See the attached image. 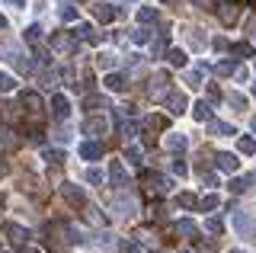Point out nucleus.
Here are the masks:
<instances>
[{
	"mask_svg": "<svg viewBox=\"0 0 256 253\" xmlns=\"http://www.w3.org/2000/svg\"><path fill=\"white\" fill-rule=\"evenodd\" d=\"M0 144H4L6 151H16V148H20V138H13L10 128H0Z\"/></svg>",
	"mask_w": 256,
	"mask_h": 253,
	"instance_id": "obj_19",
	"label": "nucleus"
},
{
	"mask_svg": "<svg viewBox=\"0 0 256 253\" xmlns=\"http://www.w3.org/2000/svg\"><path fill=\"white\" fill-rule=\"evenodd\" d=\"M125 157L132 164H141V148H134V144H128V151H125Z\"/></svg>",
	"mask_w": 256,
	"mask_h": 253,
	"instance_id": "obj_40",
	"label": "nucleus"
},
{
	"mask_svg": "<svg viewBox=\"0 0 256 253\" xmlns=\"http://www.w3.org/2000/svg\"><path fill=\"white\" fill-rule=\"evenodd\" d=\"M61 192H64V199L70 205H86V192L80 186H74V183H61Z\"/></svg>",
	"mask_w": 256,
	"mask_h": 253,
	"instance_id": "obj_7",
	"label": "nucleus"
},
{
	"mask_svg": "<svg viewBox=\"0 0 256 253\" xmlns=\"http://www.w3.org/2000/svg\"><path fill=\"white\" fill-rule=\"evenodd\" d=\"M80 157H84V160H100V157H102V144H96V141H84V144H80Z\"/></svg>",
	"mask_w": 256,
	"mask_h": 253,
	"instance_id": "obj_11",
	"label": "nucleus"
},
{
	"mask_svg": "<svg viewBox=\"0 0 256 253\" xmlns=\"http://www.w3.org/2000/svg\"><path fill=\"white\" fill-rule=\"evenodd\" d=\"M230 221H234V228L240 231V237H253L256 224H253V218H250V215H244V212H234V215H230Z\"/></svg>",
	"mask_w": 256,
	"mask_h": 253,
	"instance_id": "obj_6",
	"label": "nucleus"
},
{
	"mask_svg": "<svg viewBox=\"0 0 256 253\" xmlns=\"http://www.w3.org/2000/svg\"><path fill=\"white\" fill-rule=\"evenodd\" d=\"M109 86L112 93H122V90H128V77L125 74H106V80H102Z\"/></svg>",
	"mask_w": 256,
	"mask_h": 253,
	"instance_id": "obj_13",
	"label": "nucleus"
},
{
	"mask_svg": "<svg viewBox=\"0 0 256 253\" xmlns=\"http://www.w3.org/2000/svg\"><path fill=\"white\" fill-rule=\"evenodd\" d=\"M218 196H205V199L202 202H198V208H202V212H212V208H218Z\"/></svg>",
	"mask_w": 256,
	"mask_h": 253,
	"instance_id": "obj_35",
	"label": "nucleus"
},
{
	"mask_svg": "<svg viewBox=\"0 0 256 253\" xmlns=\"http://www.w3.org/2000/svg\"><path fill=\"white\" fill-rule=\"evenodd\" d=\"M214 164H218V170H224V173H234V170L240 167V160H237L234 154H228V151L214 154Z\"/></svg>",
	"mask_w": 256,
	"mask_h": 253,
	"instance_id": "obj_10",
	"label": "nucleus"
},
{
	"mask_svg": "<svg viewBox=\"0 0 256 253\" xmlns=\"http://www.w3.org/2000/svg\"><path fill=\"white\" fill-rule=\"evenodd\" d=\"M86 180H90V183H102V170H100V167H93L90 173H86Z\"/></svg>",
	"mask_w": 256,
	"mask_h": 253,
	"instance_id": "obj_46",
	"label": "nucleus"
},
{
	"mask_svg": "<svg viewBox=\"0 0 256 253\" xmlns=\"http://www.w3.org/2000/svg\"><path fill=\"white\" fill-rule=\"evenodd\" d=\"M52 52H58V54L77 52V38H74V32H54V36H52Z\"/></svg>",
	"mask_w": 256,
	"mask_h": 253,
	"instance_id": "obj_2",
	"label": "nucleus"
},
{
	"mask_svg": "<svg viewBox=\"0 0 256 253\" xmlns=\"http://www.w3.org/2000/svg\"><path fill=\"white\" fill-rule=\"evenodd\" d=\"M192 4H196L198 10H212V0H192Z\"/></svg>",
	"mask_w": 256,
	"mask_h": 253,
	"instance_id": "obj_48",
	"label": "nucleus"
},
{
	"mask_svg": "<svg viewBox=\"0 0 256 253\" xmlns=\"http://www.w3.org/2000/svg\"><path fill=\"white\" fill-rule=\"evenodd\" d=\"M116 208H118V215H132V212H134V199H132V196H128V199H125V196H118Z\"/></svg>",
	"mask_w": 256,
	"mask_h": 253,
	"instance_id": "obj_23",
	"label": "nucleus"
},
{
	"mask_svg": "<svg viewBox=\"0 0 256 253\" xmlns=\"http://www.w3.org/2000/svg\"><path fill=\"white\" fill-rule=\"evenodd\" d=\"M218 20L224 22V26H234V22L240 20V6L234 4V0H228V4L218 6Z\"/></svg>",
	"mask_w": 256,
	"mask_h": 253,
	"instance_id": "obj_5",
	"label": "nucleus"
},
{
	"mask_svg": "<svg viewBox=\"0 0 256 253\" xmlns=\"http://www.w3.org/2000/svg\"><path fill=\"white\" fill-rule=\"evenodd\" d=\"M109 180H112V186H116V189L125 186V167H122V160H112L109 164Z\"/></svg>",
	"mask_w": 256,
	"mask_h": 253,
	"instance_id": "obj_12",
	"label": "nucleus"
},
{
	"mask_svg": "<svg viewBox=\"0 0 256 253\" xmlns=\"http://www.w3.org/2000/svg\"><path fill=\"white\" fill-rule=\"evenodd\" d=\"M132 38H134L138 45H144V42H150V32H148V29H134V32H132Z\"/></svg>",
	"mask_w": 256,
	"mask_h": 253,
	"instance_id": "obj_41",
	"label": "nucleus"
},
{
	"mask_svg": "<svg viewBox=\"0 0 256 253\" xmlns=\"http://www.w3.org/2000/svg\"><path fill=\"white\" fill-rule=\"evenodd\" d=\"M205 231H208V234H221V221H218V218H208V221H205Z\"/></svg>",
	"mask_w": 256,
	"mask_h": 253,
	"instance_id": "obj_43",
	"label": "nucleus"
},
{
	"mask_svg": "<svg viewBox=\"0 0 256 253\" xmlns=\"http://www.w3.org/2000/svg\"><path fill=\"white\" fill-rule=\"evenodd\" d=\"M112 64H116V58H112V54H100V58H96V68H102V70H109Z\"/></svg>",
	"mask_w": 256,
	"mask_h": 253,
	"instance_id": "obj_38",
	"label": "nucleus"
},
{
	"mask_svg": "<svg viewBox=\"0 0 256 253\" xmlns=\"http://www.w3.org/2000/svg\"><path fill=\"white\" fill-rule=\"evenodd\" d=\"M173 173H180V176H186V173H189V167H186L182 157H176V160H173Z\"/></svg>",
	"mask_w": 256,
	"mask_h": 253,
	"instance_id": "obj_44",
	"label": "nucleus"
},
{
	"mask_svg": "<svg viewBox=\"0 0 256 253\" xmlns=\"http://www.w3.org/2000/svg\"><path fill=\"white\" fill-rule=\"evenodd\" d=\"M228 102H230L234 109H246V100L240 96V93H230V96H228Z\"/></svg>",
	"mask_w": 256,
	"mask_h": 253,
	"instance_id": "obj_42",
	"label": "nucleus"
},
{
	"mask_svg": "<svg viewBox=\"0 0 256 253\" xmlns=\"http://www.w3.org/2000/svg\"><path fill=\"white\" fill-rule=\"evenodd\" d=\"M230 54H237V58H250L253 45L250 42H234V45H230Z\"/></svg>",
	"mask_w": 256,
	"mask_h": 253,
	"instance_id": "obj_24",
	"label": "nucleus"
},
{
	"mask_svg": "<svg viewBox=\"0 0 256 253\" xmlns=\"http://www.w3.org/2000/svg\"><path fill=\"white\" fill-rule=\"evenodd\" d=\"M166 106H170L173 116H182L189 109V96L186 93H170V96H166Z\"/></svg>",
	"mask_w": 256,
	"mask_h": 253,
	"instance_id": "obj_9",
	"label": "nucleus"
},
{
	"mask_svg": "<svg viewBox=\"0 0 256 253\" xmlns=\"http://www.w3.org/2000/svg\"><path fill=\"white\" fill-rule=\"evenodd\" d=\"M166 148H170V151H182V148H186V135H182V132L180 135H170L166 138Z\"/></svg>",
	"mask_w": 256,
	"mask_h": 253,
	"instance_id": "obj_28",
	"label": "nucleus"
},
{
	"mask_svg": "<svg viewBox=\"0 0 256 253\" xmlns=\"http://www.w3.org/2000/svg\"><path fill=\"white\" fill-rule=\"evenodd\" d=\"M93 16L100 22H109L116 20V10H112V4H93Z\"/></svg>",
	"mask_w": 256,
	"mask_h": 253,
	"instance_id": "obj_16",
	"label": "nucleus"
},
{
	"mask_svg": "<svg viewBox=\"0 0 256 253\" xmlns=\"http://www.w3.org/2000/svg\"><path fill=\"white\" fill-rule=\"evenodd\" d=\"M84 106H86V109H100V106L106 109V100H102V96H86V100H84Z\"/></svg>",
	"mask_w": 256,
	"mask_h": 253,
	"instance_id": "obj_37",
	"label": "nucleus"
},
{
	"mask_svg": "<svg viewBox=\"0 0 256 253\" xmlns=\"http://www.w3.org/2000/svg\"><path fill=\"white\" fill-rule=\"evenodd\" d=\"M180 205H182V208H196V205H198V199H196L192 192H182V196H180Z\"/></svg>",
	"mask_w": 256,
	"mask_h": 253,
	"instance_id": "obj_36",
	"label": "nucleus"
},
{
	"mask_svg": "<svg viewBox=\"0 0 256 253\" xmlns=\"http://www.w3.org/2000/svg\"><path fill=\"white\" fill-rule=\"evenodd\" d=\"M93 247H100V250H112V247H116V237H112L109 231H102V234H96Z\"/></svg>",
	"mask_w": 256,
	"mask_h": 253,
	"instance_id": "obj_21",
	"label": "nucleus"
},
{
	"mask_svg": "<svg viewBox=\"0 0 256 253\" xmlns=\"http://www.w3.org/2000/svg\"><path fill=\"white\" fill-rule=\"evenodd\" d=\"M253 38H256V26H253Z\"/></svg>",
	"mask_w": 256,
	"mask_h": 253,
	"instance_id": "obj_56",
	"label": "nucleus"
},
{
	"mask_svg": "<svg viewBox=\"0 0 256 253\" xmlns=\"http://www.w3.org/2000/svg\"><path fill=\"white\" fill-rule=\"evenodd\" d=\"M4 231H6V237H10V240L16 244V247H22V244H26V237H29V234H26V231H22V228H20V224H13V221H10V224H6V228H4Z\"/></svg>",
	"mask_w": 256,
	"mask_h": 253,
	"instance_id": "obj_15",
	"label": "nucleus"
},
{
	"mask_svg": "<svg viewBox=\"0 0 256 253\" xmlns=\"http://www.w3.org/2000/svg\"><path fill=\"white\" fill-rule=\"evenodd\" d=\"M38 38H42V29H38V26H29L26 29V42H38Z\"/></svg>",
	"mask_w": 256,
	"mask_h": 253,
	"instance_id": "obj_45",
	"label": "nucleus"
},
{
	"mask_svg": "<svg viewBox=\"0 0 256 253\" xmlns=\"http://www.w3.org/2000/svg\"><path fill=\"white\" fill-rule=\"evenodd\" d=\"M176 231L186 234V237H196V234H198V228H196V221H192V218H182L180 224H176Z\"/></svg>",
	"mask_w": 256,
	"mask_h": 253,
	"instance_id": "obj_25",
	"label": "nucleus"
},
{
	"mask_svg": "<svg viewBox=\"0 0 256 253\" xmlns=\"http://www.w3.org/2000/svg\"><path fill=\"white\" fill-rule=\"evenodd\" d=\"M253 132H256V118H253Z\"/></svg>",
	"mask_w": 256,
	"mask_h": 253,
	"instance_id": "obj_55",
	"label": "nucleus"
},
{
	"mask_svg": "<svg viewBox=\"0 0 256 253\" xmlns=\"http://www.w3.org/2000/svg\"><path fill=\"white\" fill-rule=\"evenodd\" d=\"M253 180H256V176H240V180H230V192H237V196H240V192H246V186H250Z\"/></svg>",
	"mask_w": 256,
	"mask_h": 253,
	"instance_id": "obj_26",
	"label": "nucleus"
},
{
	"mask_svg": "<svg viewBox=\"0 0 256 253\" xmlns=\"http://www.w3.org/2000/svg\"><path fill=\"white\" fill-rule=\"evenodd\" d=\"M74 38H84V42H96V32H93V26L80 22V26L74 29Z\"/></svg>",
	"mask_w": 256,
	"mask_h": 253,
	"instance_id": "obj_22",
	"label": "nucleus"
},
{
	"mask_svg": "<svg viewBox=\"0 0 256 253\" xmlns=\"http://www.w3.org/2000/svg\"><path fill=\"white\" fill-rule=\"evenodd\" d=\"M58 16H61L64 22H70V20H77V10H74V6H61V10H58Z\"/></svg>",
	"mask_w": 256,
	"mask_h": 253,
	"instance_id": "obj_39",
	"label": "nucleus"
},
{
	"mask_svg": "<svg viewBox=\"0 0 256 253\" xmlns=\"http://www.w3.org/2000/svg\"><path fill=\"white\" fill-rule=\"evenodd\" d=\"M109 132V122L102 116H90L84 122V135H90V138H100V135H106Z\"/></svg>",
	"mask_w": 256,
	"mask_h": 253,
	"instance_id": "obj_4",
	"label": "nucleus"
},
{
	"mask_svg": "<svg viewBox=\"0 0 256 253\" xmlns=\"http://www.w3.org/2000/svg\"><path fill=\"white\" fill-rule=\"evenodd\" d=\"M182 253H186V250H182Z\"/></svg>",
	"mask_w": 256,
	"mask_h": 253,
	"instance_id": "obj_59",
	"label": "nucleus"
},
{
	"mask_svg": "<svg viewBox=\"0 0 256 253\" xmlns=\"http://www.w3.org/2000/svg\"><path fill=\"white\" fill-rule=\"evenodd\" d=\"M170 125V118L166 116H150V118H144V128H166Z\"/></svg>",
	"mask_w": 256,
	"mask_h": 253,
	"instance_id": "obj_27",
	"label": "nucleus"
},
{
	"mask_svg": "<svg viewBox=\"0 0 256 253\" xmlns=\"http://www.w3.org/2000/svg\"><path fill=\"white\" fill-rule=\"evenodd\" d=\"M4 173H6V164H0V176H4Z\"/></svg>",
	"mask_w": 256,
	"mask_h": 253,
	"instance_id": "obj_51",
	"label": "nucleus"
},
{
	"mask_svg": "<svg viewBox=\"0 0 256 253\" xmlns=\"http://www.w3.org/2000/svg\"><path fill=\"white\" fill-rule=\"evenodd\" d=\"M234 253H240V250H234Z\"/></svg>",
	"mask_w": 256,
	"mask_h": 253,
	"instance_id": "obj_58",
	"label": "nucleus"
},
{
	"mask_svg": "<svg viewBox=\"0 0 256 253\" xmlns=\"http://www.w3.org/2000/svg\"><path fill=\"white\" fill-rule=\"evenodd\" d=\"M54 84H58V74H54V70L52 74H42V86H54Z\"/></svg>",
	"mask_w": 256,
	"mask_h": 253,
	"instance_id": "obj_47",
	"label": "nucleus"
},
{
	"mask_svg": "<svg viewBox=\"0 0 256 253\" xmlns=\"http://www.w3.org/2000/svg\"><path fill=\"white\" fill-rule=\"evenodd\" d=\"M253 96H256V84H253Z\"/></svg>",
	"mask_w": 256,
	"mask_h": 253,
	"instance_id": "obj_54",
	"label": "nucleus"
},
{
	"mask_svg": "<svg viewBox=\"0 0 256 253\" xmlns=\"http://www.w3.org/2000/svg\"><path fill=\"white\" fill-rule=\"evenodd\" d=\"M166 61H170V64L173 68H186V52H182V48H170V52H166Z\"/></svg>",
	"mask_w": 256,
	"mask_h": 253,
	"instance_id": "obj_18",
	"label": "nucleus"
},
{
	"mask_svg": "<svg viewBox=\"0 0 256 253\" xmlns=\"http://www.w3.org/2000/svg\"><path fill=\"white\" fill-rule=\"evenodd\" d=\"M192 118L196 122H212V106L202 100V102H196V109H192Z\"/></svg>",
	"mask_w": 256,
	"mask_h": 253,
	"instance_id": "obj_17",
	"label": "nucleus"
},
{
	"mask_svg": "<svg viewBox=\"0 0 256 253\" xmlns=\"http://www.w3.org/2000/svg\"><path fill=\"white\" fill-rule=\"evenodd\" d=\"M128 4H134V0H128Z\"/></svg>",
	"mask_w": 256,
	"mask_h": 253,
	"instance_id": "obj_57",
	"label": "nucleus"
},
{
	"mask_svg": "<svg viewBox=\"0 0 256 253\" xmlns=\"http://www.w3.org/2000/svg\"><path fill=\"white\" fill-rule=\"evenodd\" d=\"M0 29H6V20L4 16H0Z\"/></svg>",
	"mask_w": 256,
	"mask_h": 253,
	"instance_id": "obj_52",
	"label": "nucleus"
},
{
	"mask_svg": "<svg viewBox=\"0 0 256 253\" xmlns=\"http://www.w3.org/2000/svg\"><path fill=\"white\" fill-rule=\"evenodd\" d=\"M6 6H16V10H22V6H26V0H4Z\"/></svg>",
	"mask_w": 256,
	"mask_h": 253,
	"instance_id": "obj_49",
	"label": "nucleus"
},
{
	"mask_svg": "<svg viewBox=\"0 0 256 253\" xmlns=\"http://www.w3.org/2000/svg\"><path fill=\"white\" fill-rule=\"evenodd\" d=\"M237 151L240 154H256V141L253 138H240L237 141Z\"/></svg>",
	"mask_w": 256,
	"mask_h": 253,
	"instance_id": "obj_31",
	"label": "nucleus"
},
{
	"mask_svg": "<svg viewBox=\"0 0 256 253\" xmlns=\"http://www.w3.org/2000/svg\"><path fill=\"white\" fill-rule=\"evenodd\" d=\"M13 86H16V80H13L10 74H6V70H0V93H10Z\"/></svg>",
	"mask_w": 256,
	"mask_h": 253,
	"instance_id": "obj_33",
	"label": "nucleus"
},
{
	"mask_svg": "<svg viewBox=\"0 0 256 253\" xmlns=\"http://www.w3.org/2000/svg\"><path fill=\"white\" fill-rule=\"evenodd\" d=\"M202 77H205V64H198V68L189 74V86H202Z\"/></svg>",
	"mask_w": 256,
	"mask_h": 253,
	"instance_id": "obj_34",
	"label": "nucleus"
},
{
	"mask_svg": "<svg viewBox=\"0 0 256 253\" xmlns=\"http://www.w3.org/2000/svg\"><path fill=\"white\" fill-rule=\"evenodd\" d=\"M214 70H218L221 77H228V74H237V61H218V68H214Z\"/></svg>",
	"mask_w": 256,
	"mask_h": 253,
	"instance_id": "obj_30",
	"label": "nucleus"
},
{
	"mask_svg": "<svg viewBox=\"0 0 256 253\" xmlns=\"http://www.w3.org/2000/svg\"><path fill=\"white\" fill-rule=\"evenodd\" d=\"M198 253H214V247H212V244H205V240H202V244H198Z\"/></svg>",
	"mask_w": 256,
	"mask_h": 253,
	"instance_id": "obj_50",
	"label": "nucleus"
},
{
	"mask_svg": "<svg viewBox=\"0 0 256 253\" xmlns=\"http://www.w3.org/2000/svg\"><path fill=\"white\" fill-rule=\"evenodd\" d=\"M22 106H26V112L36 118H42V112H45V102H42V96H38L36 90H29V93H22Z\"/></svg>",
	"mask_w": 256,
	"mask_h": 253,
	"instance_id": "obj_3",
	"label": "nucleus"
},
{
	"mask_svg": "<svg viewBox=\"0 0 256 253\" xmlns=\"http://www.w3.org/2000/svg\"><path fill=\"white\" fill-rule=\"evenodd\" d=\"M22 253H36V250H29V247H26V250H22Z\"/></svg>",
	"mask_w": 256,
	"mask_h": 253,
	"instance_id": "obj_53",
	"label": "nucleus"
},
{
	"mask_svg": "<svg viewBox=\"0 0 256 253\" xmlns=\"http://www.w3.org/2000/svg\"><path fill=\"white\" fill-rule=\"evenodd\" d=\"M52 116L58 118V122H64V118L70 116V102H68V96H61V93H54V96H52Z\"/></svg>",
	"mask_w": 256,
	"mask_h": 253,
	"instance_id": "obj_8",
	"label": "nucleus"
},
{
	"mask_svg": "<svg viewBox=\"0 0 256 253\" xmlns=\"http://www.w3.org/2000/svg\"><path fill=\"white\" fill-rule=\"evenodd\" d=\"M148 93H150V100H164V96H170V74H166V70L154 74V77H150Z\"/></svg>",
	"mask_w": 256,
	"mask_h": 253,
	"instance_id": "obj_1",
	"label": "nucleus"
},
{
	"mask_svg": "<svg viewBox=\"0 0 256 253\" xmlns=\"http://www.w3.org/2000/svg\"><path fill=\"white\" fill-rule=\"evenodd\" d=\"M212 132H214V135H237V128L228 125V122H212Z\"/></svg>",
	"mask_w": 256,
	"mask_h": 253,
	"instance_id": "obj_29",
	"label": "nucleus"
},
{
	"mask_svg": "<svg viewBox=\"0 0 256 253\" xmlns=\"http://www.w3.org/2000/svg\"><path fill=\"white\" fill-rule=\"evenodd\" d=\"M45 160H48V167H61L64 151H58V148H45Z\"/></svg>",
	"mask_w": 256,
	"mask_h": 253,
	"instance_id": "obj_20",
	"label": "nucleus"
},
{
	"mask_svg": "<svg viewBox=\"0 0 256 253\" xmlns=\"http://www.w3.org/2000/svg\"><path fill=\"white\" fill-rule=\"evenodd\" d=\"M154 20H157L154 6H141V10H138V22H154Z\"/></svg>",
	"mask_w": 256,
	"mask_h": 253,
	"instance_id": "obj_32",
	"label": "nucleus"
},
{
	"mask_svg": "<svg viewBox=\"0 0 256 253\" xmlns=\"http://www.w3.org/2000/svg\"><path fill=\"white\" fill-rule=\"evenodd\" d=\"M84 218L90 221L93 228H102V224H106V215H102V212L96 208V205H84Z\"/></svg>",
	"mask_w": 256,
	"mask_h": 253,
	"instance_id": "obj_14",
	"label": "nucleus"
}]
</instances>
